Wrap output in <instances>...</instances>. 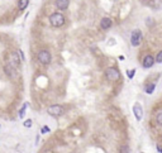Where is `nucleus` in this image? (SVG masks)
Returning <instances> with one entry per match:
<instances>
[{
	"instance_id": "obj_7",
	"label": "nucleus",
	"mask_w": 162,
	"mask_h": 153,
	"mask_svg": "<svg viewBox=\"0 0 162 153\" xmlns=\"http://www.w3.org/2000/svg\"><path fill=\"white\" fill-rule=\"evenodd\" d=\"M4 72L6 74V76L10 79H15L17 77V72H18V68H15L14 66H12L9 62H6L4 66Z\"/></svg>"
},
{
	"instance_id": "obj_1",
	"label": "nucleus",
	"mask_w": 162,
	"mask_h": 153,
	"mask_svg": "<svg viewBox=\"0 0 162 153\" xmlns=\"http://www.w3.org/2000/svg\"><path fill=\"white\" fill-rule=\"evenodd\" d=\"M66 22V19H65V15L60 12H54L50 15V23L51 26L54 27V28H60L65 24Z\"/></svg>"
},
{
	"instance_id": "obj_9",
	"label": "nucleus",
	"mask_w": 162,
	"mask_h": 153,
	"mask_svg": "<svg viewBox=\"0 0 162 153\" xmlns=\"http://www.w3.org/2000/svg\"><path fill=\"white\" fill-rule=\"evenodd\" d=\"M133 113H134V116L137 118V120H141L142 119V115H143V110H142V106H141L139 103H136L133 106Z\"/></svg>"
},
{
	"instance_id": "obj_21",
	"label": "nucleus",
	"mask_w": 162,
	"mask_h": 153,
	"mask_svg": "<svg viewBox=\"0 0 162 153\" xmlns=\"http://www.w3.org/2000/svg\"><path fill=\"white\" fill-rule=\"evenodd\" d=\"M26 108H27V105H23L22 111H20V116H23V113H24V110H26Z\"/></svg>"
},
{
	"instance_id": "obj_22",
	"label": "nucleus",
	"mask_w": 162,
	"mask_h": 153,
	"mask_svg": "<svg viewBox=\"0 0 162 153\" xmlns=\"http://www.w3.org/2000/svg\"><path fill=\"white\" fill-rule=\"evenodd\" d=\"M42 153H53L52 151H46V152H42Z\"/></svg>"
},
{
	"instance_id": "obj_3",
	"label": "nucleus",
	"mask_w": 162,
	"mask_h": 153,
	"mask_svg": "<svg viewBox=\"0 0 162 153\" xmlns=\"http://www.w3.org/2000/svg\"><path fill=\"white\" fill-rule=\"evenodd\" d=\"M37 58H38L39 63L42 65H50L51 61H52V56H51L50 51L47 50H42L38 52V56H37Z\"/></svg>"
},
{
	"instance_id": "obj_11",
	"label": "nucleus",
	"mask_w": 162,
	"mask_h": 153,
	"mask_svg": "<svg viewBox=\"0 0 162 153\" xmlns=\"http://www.w3.org/2000/svg\"><path fill=\"white\" fill-rule=\"evenodd\" d=\"M113 26V20L109 18V17H104L101 20H100V27H101V29H104V30H106V29H109L110 27Z\"/></svg>"
},
{
	"instance_id": "obj_20",
	"label": "nucleus",
	"mask_w": 162,
	"mask_h": 153,
	"mask_svg": "<svg viewBox=\"0 0 162 153\" xmlns=\"http://www.w3.org/2000/svg\"><path fill=\"white\" fill-rule=\"evenodd\" d=\"M134 72H136V71H134V70H132V71H130V72H129V74H128V76H129V79H132V77H133V75H134Z\"/></svg>"
},
{
	"instance_id": "obj_2",
	"label": "nucleus",
	"mask_w": 162,
	"mask_h": 153,
	"mask_svg": "<svg viewBox=\"0 0 162 153\" xmlns=\"http://www.w3.org/2000/svg\"><path fill=\"white\" fill-rule=\"evenodd\" d=\"M105 77L108 81L110 82H114V81H118L120 79V72L118 68L115 67H109L105 70Z\"/></svg>"
},
{
	"instance_id": "obj_17",
	"label": "nucleus",
	"mask_w": 162,
	"mask_h": 153,
	"mask_svg": "<svg viewBox=\"0 0 162 153\" xmlns=\"http://www.w3.org/2000/svg\"><path fill=\"white\" fill-rule=\"evenodd\" d=\"M18 54H19V57H20V60H22V61L26 60V57H24V54H23V51H22V50H18Z\"/></svg>"
},
{
	"instance_id": "obj_4",
	"label": "nucleus",
	"mask_w": 162,
	"mask_h": 153,
	"mask_svg": "<svg viewBox=\"0 0 162 153\" xmlns=\"http://www.w3.org/2000/svg\"><path fill=\"white\" fill-rule=\"evenodd\" d=\"M141 42H142V32L139 29H134L130 36V44L133 47H137L141 44Z\"/></svg>"
},
{
	"instance_id": "obj_15",
	"label": "nucleus",
	"mask_w": 162,
	"mask_h": 153,
	"mask_svg": "<svg viewBox=\"0 0 162 153\" xmlns=\"http://www.w3.org/2000/svg\"><path fill=\"white\" fill-rule=\"evenodd\" d=\"M119 152L120 153H129V147L128 145H120V148H119Z\"/></svg>"
},
{
	"instance_id": "obj_16",
	"label": "nucleus",
	"mask_w": 162,
	"mask_h": 153,
	"mask_svg": "<svg viewBox=\"0 0 162 153\" xmlns=\"http://www.w3.org/2000/svg\"><path fill=\"white\" fill-rule=\"evenodd\" d=\"M156 62L157 63H162V51H160L156 56Z\"/></svg>"
},
{
	"instance_id": "obj_8",
	"label": "nucleus",
	"mask_w": 162,
	"mask_h": 153,
	"mask_svg": "<svg viewBox=\"0 0 162 153\" xmlns=\"http://www.w3.org/2000/svg\"><path fill=\"white\" fill-rule=\"evenodd\" d=\"M154 62H156V58H154L153 56H151V54H147L146 57L143 58V61H142V66L144 68H151L154 65Z\"/></svg>"
},
{
	"instance_id": "obj_12",
	"label": "nucleus",
	"mask_w": 162,
	"mask_h": 153,
	"mask_svg": "<svg viewBox=\"0 0 162 153\" xmlns=\"http://www.w3.org/2000/svg\"><path fill=\"white\" fill-rule=\"evenodd\" d=\"M28 5H29V0H19L18 1V9L20 10V12L26 10Z\"/></svg>"
},
{
	"instance_id": "obj_10",
	"label": "nucleus",
	"mask_w": 162,
	"mask_h": 153,
	"mask_svg": "<svg viewBox=\"0 0 162 153\" xmlns=\"http://www.w3.org/2000/svg\"><path fill=\"white\" fill-rule=\"evenodd\" d=\"M54 5L60 10H66L68 8V5H70V0H56Z\"/></svg>"
},
{
	"instance_id": "obj_19",
	"label": "nucleus",
	"mask_w": 162,
	"mask_h": 153,
	"mask_svg": "<svg viewBox=\"0 0 162 153\" xmlns=\"http://www.w3.org/2000/svg\"><path fill=\"white\" fill-rule=\"evenodd\" d=\"M48 132H50V128L48 127H43L42 128V133H48Z\"/></svg>"
},
{
	"instance_id": "obj_5",
	"label": "nucleus",
	"mask_w": 162,
	"mask_h": 153,
	"mask_svg": "<svg viewBox=\"0 0 162 153\" xmlns=\"http://www.w3.org/2000/svg\"><path fill=\"white\" fill-rule=\"evenodd\" d=\"M8 62L12 66H14L15 68H18L20 67V62H22V60H20V57H19V54H18V51L17 52H12V53L9 54V57H8Z\"/></svg>"
},
{
	"instance_id": "obj_18",
	"label": "nucleus",
	"mask_w": 162,
	"mask_h": 153,
	"mask_svg": "<svg viewBox=\"0 0 162 153\" xmlns=\"http://www.w3.org/2000/svg\"><path fill=\"white\" fill-rule=\"evenodd\" d=\"M30 125H32V120H27L26 123H24V127H30Z\"/></svg>"
},
{
	"instance_id": "obj_14",
	"label": "nucleus",
	"mask_w": 162,
	"mask_h": 153,
	"mask_svg": "<svg viewBox=\"0 0 162 153\" xmlns=\"http://www.w3.org/2000/svg\"><path fill=\"white\" fill-rule=\"evenodd\" d=\"M156 121H157V124L162 125V110L157 113V115H156Z\"/></svg>"
},
{
	"instance_id": "obj_6",
	"label": "nucleus",
	"mask_w": 162,
	"mask_h": 153,
	"mask_svg": "<svg viewBox=\"0 0 162 153\" xmlns=\"http://www.w3.org/2000/svg\"><path fill=\"white\" fill-rule=\"evenodd\" d=\"M47 113L50 114L51 116H60L63 114V108H62L61 105H57V104H54V105H51L50 108L47 109Z\"/></svg>"
},
{
	"instance_id": "obj_13",
	"label": "nucleus",
	"mask_w": 162,
	"mask_h": 153,
	"mask_svg": "<svg viewBox=\"0 0 162 153\" xmlns=\"http://www.w3.org/2000/svg\"><path fill=\"white\" fill-rule=\"evenodd\" d=\"M154 90V83H151V85H147L146 86V92L147 94H152Z\"/></svg>"
}]
</instances>
